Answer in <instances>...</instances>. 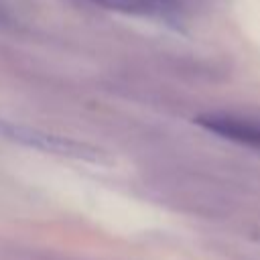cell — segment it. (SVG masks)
Segmentation results:
<instances>
[{
	"instance_id": "cell-3",
	"label": "cell",
	"mask_w": 260,
	"mask_h": 260,
	"mask_svg": "<svg viewBox=\"0 0 260 260\" xmlns=\"http://www.w3.org/2000/svg\"><path fill=\"white\" fill-rule=\"evenodd\" d=\"M98 4L106 10H116L124 14L136 16H156V18H171L179 14L187 0H87Z\"/></svg>"
},
{
	"instance_id": "cell-2",
	"label": "cell",
	"mask_w": 260,
	"mask_h": 260,
	"mask_svg": "<svg viewBox=\"0 0 260 260\" xmlns=\"http://www.w3.org/2000/svg\"><path fill=\"white\" fill-rule=\"evenodd\" d=\"M195 122L223 138H230L242 144L260 146V126L254 122H248L230 114H203Z\"/></svg>"
},
{
	"instance_id": "cell-1",
	"label": "cell",
	"mask_w": 260,
	"mask_h": 260,
	"mask_svg": "<svg viewBox=\"0 0 260 260\" xmlns=\"http://www.w3.org/2000/svg\"><path fill=\"white\" fill-rule=\"evenodd\" d=\"M2 132L6 136H10L14 142H20L28 148H37L43 152H51L57 156H65V158H75V160H83V162H106L110 160V154L104 152L102 148L87 144V142H79L73 138H65V136H57V134H47L43 130H35V128H24V126H2Z\"/></svg>"
}]
</instances>
